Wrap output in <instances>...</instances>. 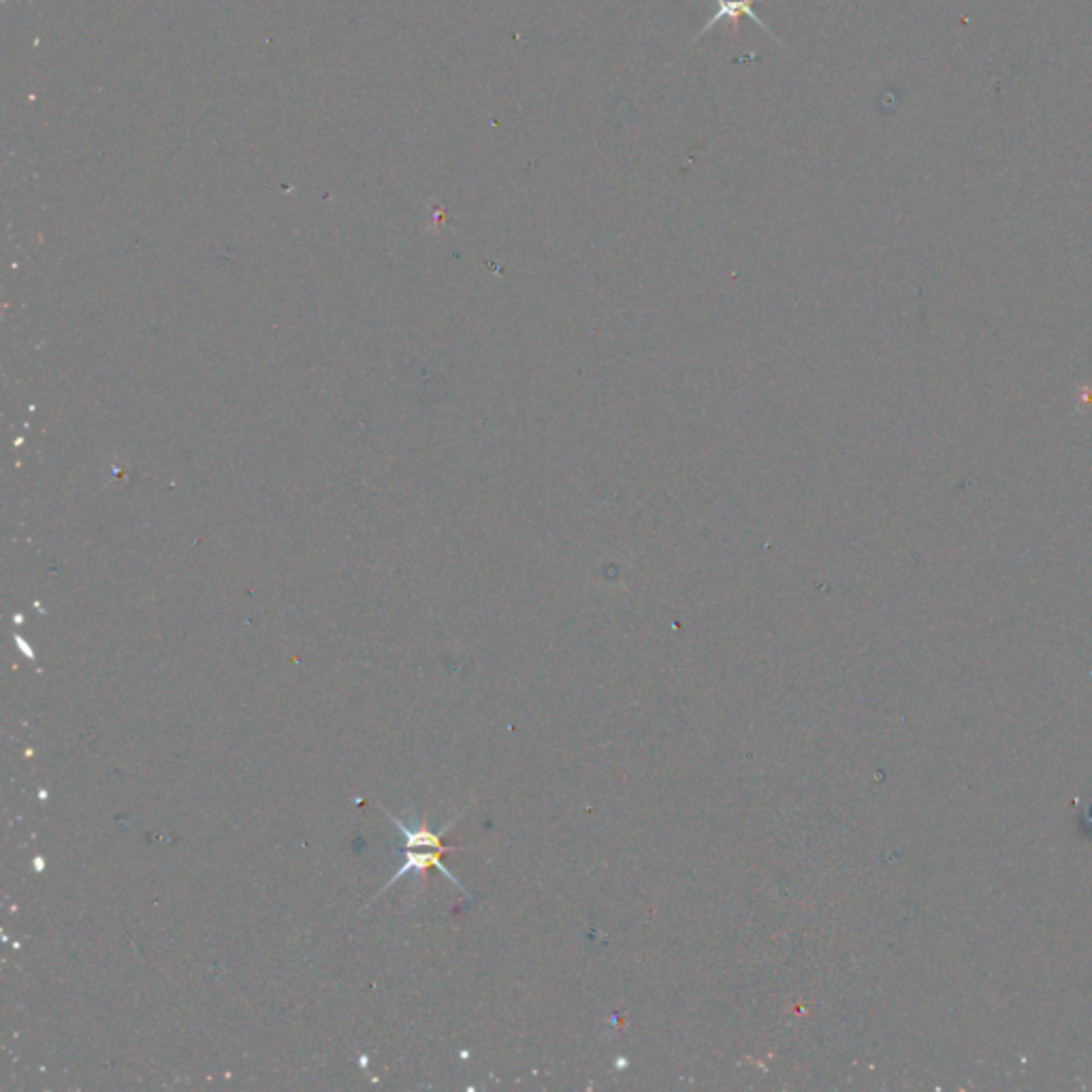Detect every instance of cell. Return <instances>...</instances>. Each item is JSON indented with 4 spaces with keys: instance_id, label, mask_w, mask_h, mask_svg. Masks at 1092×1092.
<instances>
[{
    "instance_id": "6da1fadb",
    "label": "cell",
    "mask_w": 1092,
    "mask_h": 1092,
    "mask_svg": "<svg viewBox=\"0 0 1092 1092\" xmlns=\"http://www.w3.org/2000/svg\"><path fill=\"white\" fill-rule=\"evenodd\" d=\"M755 3H770V0H717V7H720V9H717V13L713 15L711 20H706V24L702 26V30L696 35V39H693V41L702 39V36H705L708 33V28H713L715 24H720V22H728L730 28L736 33L738 24H740V18H743V15H745V18H750L753 22V24H758L764 30V33H766L770 36V39L777 41V43H781V39H779L777 35L770 33V28L766 24H764V22L758 18V13L753 11V5Z\"/></svg>"
},
{
    "instance_id": "7a4b0ae2",
    "label": "cell",
    "mask_w": 1092,
    "mask_h": 1092,
    "mask_svg": "<svg viewBox=\"0 0 1092 1092\" xmlns=\"http://www.w3.org/2000/svg\"><path fill=\"white\" fill-rule=\"evenodd\" d=\"M440 855H442V852H438V850H435L433 853H406V865L401 866V870H397V873L391 877V881H388V883L385 885V888H382V892L391 888L393 881L400 880V877L408 875V873H416V875H418V873H423V870H427V868H430V866H435V868H438L442 875H446L448 880L457 885V888H459V890H463V892H465V888H463V885H461V881L457 880V877H455L453 873H450V870H448L444 865H442ZM465 895H468V892H465Z\"/></svg>"
},
{
    "instance_id": "3957f363",
    "label": "cell",
    "mask_w": 1092,
    "mask_h": 1092,
    "mask_svg": "<svg viewBox=\"0 0 1092 1092\" xmlns=\"http://www.w3.org/2000/svg\"><path fill=\"white\" fill-rule=\"evenodd\" d=\"M385 813L388 815V820H391V823H395V826L401 830V835L406 837V845H408V847H431V850H438V852H442V853L448 852V850H453V847H446L444 843H442V837H444V832H446L450 826H453V822H455V820H450V822L446 823V826L438 832V835H433V832H430V830H427V828H421V830H410V828L406 826V823H403L401 820H397L395 815H391V813H388V811H385Z\"/></svg>"
}]
</instances>
